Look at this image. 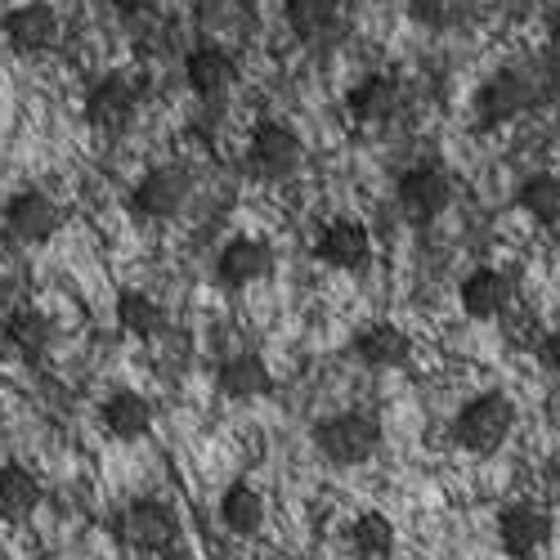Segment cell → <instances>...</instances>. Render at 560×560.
I'll return each instance as SVG.
<instances>
[{
  "label": "cell",
  "instance_id": "cell-9",
  "mask_svg": "<svg viewBox=\"0 0 560 560\" xmlns=\"http://www.w3.org/2000/svg\"><path fill=\"white\" fill-rule=\"evenodd\" d=\"M395 202L412 224H435L453 207V179L440 166H412L395 184Z\"/></svg>",
  "mask_w": 560,
  "mask_h": 560
},
{
  "label": "cell",
  "instance_id": "cell-17",
  "mask_svg": "<svg viewBox=\"0 0 560 560\" xmlns=\"http://www.w3.org/2000/svg\"><path fill=\"white\" fill-rule=\"evenodd\" d=\"M350 354L372 372H399L412 363V337L395 323H368L363 332H354Z\"/></svg>",
  "mask_w": 560,
  "mask_h": 560
},
{
  "label": "cell",
  "instance_id": "cell-30",
  "mask_svg": "<svg viewBox=\"0 0 560 560\" xmlns=\"http://www.w3.org/2000/svg\"><path fill=\"white\" fill-rule=\"evenodd\" d=\"M108 5H113L117 14H126V19H135V14H149V10H158V0H108Z\"/></svg>",
  "mask_w": 560,
  "mask_h": 560
},
{
  "label": "cell",
  "instance_id": "cell-14",
  "mask_svg": "<svg viewBox=\"0 0 560 560\" xmlns=\"http://www.w3.org/2000/svg\"><path fill=\"white\" fill-rule=\"evenodd\" d=\"M5 229H10V238L27 243V247H40L63 229V207L45 189H19L5 202Z\"/></svg>",
  "mask_w": 560,
  "mask_h": 560
},
{
  "label": "cell",
  "instance_id": "cell-4",
  "mask_svg": "<svg viewBox=\"0 0 560 560\" xmlns=\"http://www.w3.org/2000/svg\"><path fill=\"white\" fill-rule=\"evenodd\" d=\"M243 166L265 179V184H283L292 179L301 166H305V144L301 135L283 121H256L252 139H247V153H243Z\"/></svg>",
  "mask_w": 560,
  "mask_h": 560
},
{
  "label": "cell",
  "instance_id": "cell-15",
  "mask_svg": "<svg viewBox=\"0 0 560 560\" xmlns=\"http://www.w3.org/2000/svg\"><path fill=\"white\" fill-rule=\"evenodd\" d=\"M457 301H462L466 318L493 323V318H502L511 310V301H516V283H511V273L498 269V265H476L457 283Z\"/></svg>",
  "mask_w": 560,
  "mask_h": 560
},
{
  "label": "cell",
  "instance_id": "cell-22",
  "mask_svg": "<svg viewBox=\"0 0 560 560\" xmlns=\"http://www.w3.org/2000/svg\"><path fill=\"white\" fill-rule=\"evenodd\" d=\"M40 502H45V489H40V480L27 471V466H19V462L0 466V521L23 525Z\"/></svg>",
  "mask_w": 560,
  "mask_h": 560
},
{
  "label": "cell",
  "instance_id": "cell-10",
  "mask_svg": "<svg viewBox=\"0 0 560 560\" xmlns=\"http://www.w3.org/2000/svg\"><path fill=\"white\" fill-rule=\"evenodd\" d=\"M314 256L337 269V273H363L372 265V233L363 220H350V215H337L318 229L314 238Z\"/></svg>",
  "mask_w": 560,
  "mask_h": 560
},
{
  "label": "cell",
  "instance_id": "cell-11",
  "mask_svg": "<svg viewBox=\"0 0 560 560\" xmlns=\"http://www.w3.org/2000/svg\"><path fill=\"white\" fill-rule=\"evenodd\" d=\"M184 81L202 104H224V95L238 85V59H233L220 40H198L184 55Z\"/></svg>",
  "mask_w": 560,
  "mask_h": 560
},
{
  "label": "cell",
  "instance_id": "cell-28",
  "mask_svg": "<svg viewBox=\"0 0 560 560\" xmlns=\"http://www.w3.org/2000/svg\"><path fill=\"white\" fill-rule=\"evenodd\" d=\"M471 14V0H408V19L427 32H453Z\"/></svg>",
  "mask_w": 560,
  "mask_h": 560
},
{
  "label": "cell",
  "instance_id": "cell-3",
  "mask_svg": "<svg viewBox=\"0 0 560 560\" xmlns=\"http://www.w3.org/2000/svg\"><path fill=\"white\" fill-rule=\"evenodd\" d=\"M314 444L332 466H363L382 448V422L368 408H346L314 427Z\"/></svg>",
  "mask_w": 560,
  "mask_h": 560
},
{
  "label": "cell",
  "instance_id": "cell-18",
  "mask_svg": "<svg viewBox=\"0 0 560 560\" xmlns=\"http://www.w3.org/2000/svg\"><path fill=\"white\" fill-rule=\"evenodd\" d=\"M273 269V247L265 238H229L215 256V278L224 288H252L260 278H269Z\"/></svg>",
  "mask_w": 560,
  "mask_h": 560
},
{
  "label": "cell",
  "instance_id": "cell-26",
  "mask_svg": "<svg viewBox=\"0 0 560 560\" xmlns=\"http://www.w3.org/2000/svg\"><path fill=\"white\" fill-rule=\"evenodd\" d=\"M5 341H10L23 359H40L45 350L55 346V323L45 318L40 310L23 305V310H14V314L5 318Z\"/></svg>",
  "mask_w": 560,
  "mask_h": 560
},
{
  "label": "cell",
  "instance_id": "cell-25",
  "mask_svg": "<svg viewBox=\"0 0 560 560\" xmlns=\"http://www.w3.org/2000/svg\"><path fill=\"white\" fill-rule=\"evenodd\" d=\"M516 207L542 224V229H556L560 224V175L556 171H534L521 179V189H516Z\"/></svg>",
  "mask_w": 560,
  "mask_h": 560
},
{
  "label": "cell",
  "instance_id": "cell-16",
  "mask_svg": "<svg viewBox=\"0 0 560 560\" xmlns=\"http://www.w3.org/2000/svg\"><path fill=\"white\" fill-rule=\"evenodd\" d=\"M0 32H5V40L19 55H45L59 45L63 23H59L55 5H45V0H23V5H14L5 19H0Z\"/></svg>",
  "mask_w": 560,
  "mask_h": 560
},
{
  "label": "cell",
  "instance_id": "cell-23",
  "mask_svg": "<svg viewBox=\"0 0 560 560\" xmlns=\"http://www.w3.org/2000/svg\"><path fill=\"white\" fill-rule=\"evenodd\" d=\"M346 547H350L354 560H395L399 534H395L390 516H382V511H363V516H354L350 529H346Z\"/></svg>",
  "mask_w": 560,
  "mask_h": 560
},
{
  "label": "cell",
  "instance_id": "cell-20",
  "mask_svg": "<svg viewBox=\"0 0 560 560\" xmlns=\"http://www.w3.org/2000/svg\"><path fill=\"white\" fill-rule=\"evenodd\" d=\"M117 328L126 332V337H135V341H158V337H166L171 332V314H166V305L162 301H153L149 292H121L117 296Z\"/></svg>",
  "mask_w": 560,
  "mask_h": 560
},
{
  "label": "cell",
  "instance_id": "cell-21",
  "mask_svg": "<svg viewBox=\"0 0 560 560\" xmlns=\"http://www.w3.org/2000/svg\"><path fill=\"white\" fill-rule=\"evenodd\" d=\"M100 422L113 440H144L153 431V404L139 390H117V395L104 399Z\"/></svg>",
  "mask_w": 560,
  "mask_h": 560
},
{
  "label": "cell",
  "instance_id": "cell-27",
  "mask_svg": "<svg viewBox=\"0 0 560 560\" xmlns=\"http://www.w3.org/2000/svg\"><path fill=\"white\" fill-rule=\"evenodd\" d=\"M243 19H247V0H198L194 5V23H198L202 40L243 32Z\"/></svg>",
  "mask_w": 560,
  "mask_h": 560
},
{
  "label": "cell",
  "instance_id": "cell-12",
  "mask_svg": "<svg viewBox=\"0 0 560 560\" xmlns=\"http://www.w3.org/2000/svg\"><path fill=\"white\" fill-rule=\"evenodd\" d=\"M404 108V90L395 77L386 72H368L359 77L350 90H346V117L359 126V130H382L399 117Z\"/></svg>",
  "mask_w": 560,
  "mask_h": 560
},
{
  "label": "cell",
  "instance_id": "cell-13",
  "mask_svg": "<svg viewBox=\"0 0 560 560\" xmlns=\"http://www.w3.org/2000/svg\"><path fill=\"white\" fill-rule=\"evenodd\" d=\"M283 19L296 40H305L310 50H332L346 36V0H283Z\"/></svg>",
  "mask_w": 560,
  "mask_h": 560
},
{
  "label": "cell",
  "instance_id": "cell-6",
  "mask_svg": "<svg viewBox=\"0 0 560 560\" xmlns=\"http://www.w3.org/2000/svg\"><path fill=\"white\" fill-rule=\"evenodd\" d=\"M113 534L126 551H166L179 538V521L175 506H166L162 498H135L117 511Z\"/></svg>",
  "mask_w": 560,
  "mask_h": 560
},
{
  "label": "cell",
  "instance_id": "cell-8",
  "mask_svg": "<svg viewBox=\"0 0 560 560\" xmlns=\"http://www.w3.org/2000/svg\"><path fill=\"white\" fill-rule=\"evenodd\" d=\"M551 542V516L542 502H511L498 511V547L506 560H534Z\"/></svg>",
  "mask_w": 560,
  "mask_h": 560
},
{
  "label": "cell",
  "instance_id": "cell-29",
  "mask_svg": "<svg viewBox=\"0 0 560 560\" xmlns=\"http://www.w3.org/2000/svg\"><path fill=\"white\" fill-rule=\"evenodd\" d=\"M538 359H542V368H547V372H556V377H560V328H551V332L542 337Z\"/></svg>",
  "mask_w": 560,
  "mask_h": 560
},
{
  "label": "cell",
  "instance_id": "cell-19",
  "mask_svg": "<svg viewBox=\"0 0 560 560\" xmlns=\"http://www.w3.org/2000/svg\"><path fill=\"white\" fill-rule=\"evenodd\" d=\"M215 386L229 399H260V395L273 390V372L256 350H243V354H229L215 368Z\"/></svg>",
  "mask_w": 560,
  "mask_h": 560
},
{
  "label": "cell",
  "instance_id": "cell-7",
  "mask_svg": "<svg viewBox=\"0 0 560 560\" xmlns=\"http://www.w3.org/2000/svg\"><path fill=\"white\" fill-rule=\"evenodd\" d=\"M189 202H194V175L189 166H175V162L144 171L130 189V207L144 220H175Z\"/></svg>",
  "mask_w": 560,
  "mask_h": 560
},
{
  "label": "cell",
  "instance_id": "cell-2",
  "mask_svg": "<svg viewBox=\"0 0 560 560\" xmlns=\"http://www.w3.org/2000/svg\"><path fill=\"white\" fill-rule=\"evenodd\" d=\"M542 100V85H538V72L529 68H498L489 72L480 85H476V121L485 130H498V126H511V121H521L529 108H538Z\"/></svg>",
  "mask_w": 560,
  "mask_h": 560
},
{
  "label": "cell",
  "instance_id": "cell-5",
  "mask_svg": "<svg viewBox=\"0 0 560 560\" xmlns=\"http://www.w3.org/2000/svg\"><path fill=\"white\" fill-rule=\"evenodd\" d=\"M144 104V85L130 72H104L85 95V121L100 135H126Z\"/></svg>",
  "mask_w": 560,
  "mask_h": 560
},
{
  "label": "cell",
  "instance_id": "cell-1",
  "mask_svg": "<svg viewBox=\"0 0 560 560\" xmlns=\"http://www.w3.org/2000/svg\"><path fill=\"white\" fill-rule=\"evenodd\" d=\"M511 435H516V404H511V395H502V390L471 395L453 412V427H448V440L462 453H476V457L498 453Z\"/></svg>",
  "mask_w": 560,
  "mask_h": 560
},
{
  "label": "cell",
  "instance_id": "cell-24",
  "mask_svg": "<svg viewBox=\"0 0 560 560\" xmlns=\"http://www.w3.org/2000/svg\"><path fill=\"white\" fill-rule=\"evenodd\" d=\"M220 521H224L229 534L256 538V534L265 529V498H260V489H252V485H243V480L229 485L224 498H220Z\"/></svg>",
  "mask_w": 560,
  "mask_h": 560
}]
</instances>
